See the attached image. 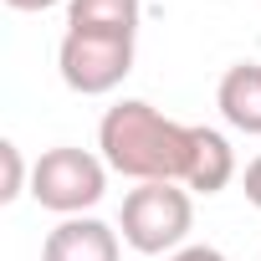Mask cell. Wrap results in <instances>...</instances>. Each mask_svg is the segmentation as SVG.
I'll return each mask as SVG.
<instances>
[{
  "label": "cell",
  "instance_id": "4",
  "mask_svg": "<svg viewBox=\"0 0 261 261\" xmlns=\"http://www.w3.org/2000/svg\"><path fill=\"white\" fill-rule=\"evenodd\" d=\"M62 82L82 97L113 92L128 72H134V36H113V31H67L57 46Z\"/></svg>",
  "mask_w": 261,
  "mask_h": 261
},
{
  "label": "cell",
  "instance_id": "1",
  "mask_svg": "<svg viewBox=\"0 0 261 261\" xmlns=\"http://www.w3.org/2000/svg\"><path fill=\"white\" fill-rule=\"evenodd\" d=\"M97 149L108 169L139 185H174V179H190L195 123H174L144 97H123L97 123Z\"/></svg>",
  "mask_w": 261,
  "mask_h": 261
},
{
  "label": "cell",
  "instance_id": "11",
  "mask_svg": "<svg viewBox=\"0 0 261 261\" xmlns=\"http://www.w3.org/2000/svg\"><path fill=\"white\" fill-rule=\"evenodd\" d=\"M169 261H225V256H220L215 246H179Z\"/></svg>",
  "mask_w": 261,
  "mask_h": 261
},
{
  "label": "cell",
  "instance_id": "6",
  "mask_svg": "<svg viewBox=\"0 0 261 261\" xmlns=\"http://www.w3.org/2000/svg\"><path fill=\"white\" fill-rule=\"evenodd\" d=\"M215 108L236 134L261 139V62H236L225 67L220 87H215Z\"/></svg>",
  "mask_w": 261,
  "mask_h": 261
},
{
  "label": "cell",
  "instance_id": "8",
  "mask_svg": "<svg viewBox=\"0 0 261 261\" xmlns=\"http://www.w3.org/2000/svg\"><path fill=\"white\" fill-rule=\"evenodd\" d=\"M67 31H139V0H67Z\"/></svg>",
  "mask_w": 261,
  "mask_h": 261
},
{
  "label": "cell",
  "instance_id": "5",
  "mask_svg": "<svg viewBox=\"0 0 261 261\" xmlns=\"http://www.w3.org/2000/svg\"><path fill=\"white\" fill-rule=\"evenodd\" d=\"M41 261H118V230L92 215H67L46 236Z\"/></svg>",
  "mask_w": 261,
  "mask_h": 261
},
{
  "label": "cell",
  "instance_id": "3",
  "mask_svg": "<svg viewBox=\"0 0 261 261\" xmlns=\"http://www.w3.org/2000/svg\"><path fill=\"white\" fill-rule=\"evenodd\" d=\"M108 190V164L87 149H46L31 169V200L41 210H57V215H82L102 200Z\"/></svg>",
  "mask_w": 261,
  "mask_h": 261
},
{
  "label": "cell",
  "instance_id": "2",
  "mask_svg": "<svg viewBox=\"0 0 261 261\" xmlns=\"http://www.w3.org/2000/svg\"><path fill=\"white\" fill-rule=\"evenodd\" d=\"M123 241L134 246L139 256H164L179 251L190 225H195V205L185 190L174 185H139L123 195Z\"/></svg>",
  "mask_w": 261,
  "mask_h": 261
},
{
  "label": "cell",
  "instance_id": "7",
  "mask_svg": "<svg viewBox=\"0 0 261 261\" xmlns=\"http://www.w3.org/2000/svg\"><path fill=\"white\" fill-rule=\"evenodd\" d=\"M236 179V149L225 144V134L195 123V159H190V190L195 195H220L225 185Z\"/></svg>",
  "mask_w": 261,
  "mask_h": 261
},
{
  "label": "cell",
  "instance_id": "10",
  "mask_svg": "<svg viewBox=\"0 0 261 261\" xmlns=\"http://www.w3.org/2000/svg\"><path fill=\"white\" fill-rule=\"evenodd\" d=\"M241 190H246V200H251V205L261 210V154H256V159L246 164V174H241Z\"/></svg>",
  "mask_w": 261,
  "mask_h": 261
},
{
  "label": "cell",
  "instance_id": "9",
  "mask_svg": "<svg viewBox=\"0 0 261 261\" xmlns=\"http://www.w3.org/2000/svg\"><path fill=\"white\" fill-rule=\"evenodd\" d=\"M0 164H6V185H0V200H16L21 185H26V164H21V149L6 139L0 144Z\"/></svg>",
  "mask_w": 261,
  "mask_h": 261
},
{
  "label": "cell",
  "instance_id": "12",
  "mask_svg": "<svg viewBox=\"0 0 261 261\" xmlns=\"http://www.w3.org/2000/svg\"><path fill=\"white\" fill-rule=\"evenodd\" d=\"M11 11H46V6H57V0H6Z\"/></svg>",
  "mask_w": 261,
  "mask_h": 261
}]
</instances>
